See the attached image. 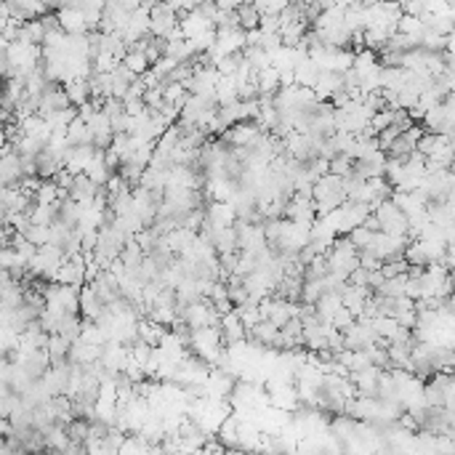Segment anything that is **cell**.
Listing matches in <instances>:
<instances>
[{
    "instance_id": "cell-1",
    "label": "cell",
    "mask_w": 455,
    "mask_h": 455,
    "mask_svg": "<svg viewBox=\"0 0 455 455\" xmlns=\"http://www.w3.org/2000/svg\"><path fill=\"white\" fill-rule=\"evenodd\" d=\"M46 304L56 314H77L80 311V285H64V283L48 285Z\"/></svg>"
},
{
    "instance_id": "cell-2",
    "label": "cell",
    "mask_w": 455,
    "mask_h": 455,
    "mask_svg": "<svg viewBox=\"0 0 455 455\" xmlns=\"http://www.w3.org/2000/svg\"><path fill=\"white\" fill-rule=\"evenodd\" d=\"M96 144H75L70 146L67 152H64V168L70 170V173H86L88 166H91V160L96 157Z\"/></svg>"
},
{
    "instance_id": "cell-3",
    "label": "cell",
    "mask_w": 455,
    "mask_h": 455,
    "mask_svg": "<svg viewBox=\"0 0 455 455\" xmlns=\"http://www.w3.org/2000/svg\"><path fill=\"white\" fill-rule=\"evenodd\" d=\"M205 216H208V221L213 224L216 229L237 226V218H239L235 203H229V200H211L208 208H205Z\"/></svg>"
},
{
    "instance_id": "cell-4",
    "label": "cell",
    "mask_w": 455,
    "mask_h": 455,
    "mask_svg": "<svg viewBox=\"0 0 455 455\" xmlns=\"http://www.w3.org/2000/svg\"><path fill=\"white\" fill-rule=\"evenodd\" d=\"M56 14H59V22H62V29H64V32H70V35H86V32H91L83 8L62 5V8H56Z\"/></svg>"
},
{
    "instance_id": "cell-5",
    "label": "cell",
    "mask_w": 455,
    "mask_h": 455,
    "mask_svg": "<svg viewBox=\"0 0 455 455\" xmlns=\"http://www.w3.org/2000/svg\"><path fill=\"white\" fill-rule=\"evenodd\" d=\"M216 43L224 53H242L248 48V32L242 27H224V29H218Z\"/></svg>"
},
{
    "instance_id": "cell-6",
    "label": "cell",
    "mask_w": 455,
    "mask_h": 455,
    "mask_svg": "<svg viewBox=\"0 0 455 455\" xmlns=\"http://www.w3.org/2000/svg\"><path fill=\"white\" fill-rule=\"evenodd\" d=\"M221 333H224V341L226 343H235V341H245L248 338V328H245V322H242V317H239V311H226L224 317H221Z\"/></svg>"
},
{
    "instance_id": "cell-7",
    "label": "cell",
    "mask_w": 455,
    "mask_h": 455,
    "mask_svg": "<svg viewBox=\"0 0 455 455\" xmlns=\"http://www.w3.org/2000/svg\"><path fill=\"white\" fill-rule=\"evenodd\" d=\"M104 301L99 298V293H96L94 285H86L80 287V314H83V320H96L101 311H104Z\"/></svg>"
},
{
    "instance_id": "cell-8",
    "label": "cell",
    "mask_w": 455,
    "mask_h": 455,
    "mask_svg": "<svg viewBox=\"0 0 455 455\" xmlns=\"http://www.w3.org/2000/svg\"><path fill=\"white\" fill-rule=\"evenodd\" d=\"M341 88H343V72L322 70L317 86H314V94H317L320 101H325V99H330V96H333L335 91H341Z\"/></svg>"
},
{
    "instance_id": "cell-9",
    "label": "cell",
    "mask_w": 455,
    "mask_h": 455,
    "mask_svg": "<svg viewBox=\"0 0 455 455\" xmlns=\"http://www.w3.org/2000/svg\"><path fill=\"white\" fill-rule=\"evenodd\" d=\"M343 307V296L341 293H335V290H325L322 296H320V301L314 304V309H317V317L322 320V322H330L333 320V314Z\"/></svg>"
},
{
    "instance_id": "cell-10",
    "label": "cell",
    "mask_w": 455,
    "mask_h": 455,
    "mask_svg": "<svg viewBox=\"0 0 455 455\" xmlns=\"http://www.w3.org/2000/svg\"><path fill=\"white\" fill-rule=\"evenodd\" d=\"M320 75H322V67H320L311 56L301 59V62L296 64V83L304 86V88H314L317 80H320Z\"/></svg>"
},
{
    "instance_id": "cell-11",
    "label": "cell",
    "mask_w": 455,
    "mask_h": 455,
    "mask_svg": "<svg viewBox=\"0 0 455 455\" xmlns=\"http://www.w3.org/2000/svg\"><path fill=\"white\" fill-rule=\"evenodd\" d=\"M213 245H216V250H218V256H221V253H235V250H239L237 226H224V229H216Z\"/></svg>"
},
{
    "instance_id": "cell-12",
    "label": "cell",
    "mask_w": 455,
    "mask_h": 455,
    "mask_svg": "<svg viewBox=\"0 0 455 455\" xmlns=\"http://www.w3.org/2000/svg\"><path fill=\"white\" fill-rule=\"evenodd\" d=\"M94 179L99 187H107V181L112 179V168L107 166V149H96V157L91 160V166L86 170Z\"/></svg>"
},
{
    "instance_id": "cell-13",
    "label": "cell",
    "mask_w": 455,
    "mask_h": 455,
    "mask_svg": "<svg viewBox=\"0 0 455 455\" xmlns=\"http://www.w3.org/2000/svg\"><path fill=\"white\" fill-rule=\"evenodd\" d=\"M429 29V24L424 16H413V14H402L400 22H397V32H405V35H413V38H424Z\"/></svg>"
},
{
    "instance_id": "cell-14",
    "label": "cell",
    "mask_w": 455,
    "mask_h": 455,
    "mask_svg": "<svg viewBox=\"0 0 455 455\" xmlns=\"http://www.w3.org/2000/svg\"><path fill=\"white\" fill-rule=\"evenodd\" d=\"M64 88H67V94H70L75 107H80V104H86L91 99V83H88V77L70 80V83H64Z\"/></svg>"
},
{
    "instance_id": "cell-15",
    "label": "cell",
    "mask_w": 455,
    "mask_h": 455,
    "mask_svg": "<svg viewBox=\"0 0 455 455\" xmlns=\"http://www.w3.org/2000/svg\"><path fill=\"white\" fill-rule=\"evenodd\" d=\"M70 349H72V338H67V335H62V333H51L48 352H51V359H53V362L70 359Z\"/></svg>"
},
{
    "instance_id": "cell-16",
    "label": "cell",
    "mask_w": 455,
    "mask_h": 455,
    "mask_svg": "<svg viewBox=\"0 0 455 455\" xmlns=\"http://www.w3.org/2000/svg\"><path fill=\"white\" fill-rule=\"evenodd\" d=\"M166 333H168L166 325H160V322H155V320H139V338L149 341L152 346H157Z\"/></svg>"
},
{
    "instance_id": "cell-17",
    "label": "cell",
    "mask_w": 455,
    "mask_h": 455,
    "mask_svg": "<svg viewBox=\"0 0 455 455\" xmlns=\"http://www.w3.org/2000/svg\"><path fill=\"white\" fill-rule=\"evenodd\" d=\"M237 14H239V27H242V29H256V27H261V11L256 8V3H239Z\"/></svg>"
},
{
    "instance_id": "cell-18",
    "label": "cell",
    "mask_w": 455,
    "mask_h": 455,
    "mask_svg": "<svg viewBox=\"0 0 455 455\" xmlns=\"http://www.w3.org/2000/svg\"><path fill=\"white\" fill-rule=\"evenodd\" d=\"M283 328H277L272 320H261L253 330H250V338H256V341H261L266 346H274V341H277V335H280Z\"/></svg>"
},
{
    "instance_id": "cell-19",
    "label": "cell",
    "mask_w": 455,
    "mask_h": 455,
    "mask_svg": "<svg viewBox=\"0 0 455 455\" xmlns=\"http://www.w3.org/2000/svg\"><path fill=\"white\" fill-rule=\"evenodd\" d=\"M70 144L75 146V144H94V131H91V125L86 122V120H72L70 122Z\"/></svg>"
},
{
    "instance_id": "cell-20",
    "label": "cell",
    "mask_w": 455,
    "mask_h": 455,
    "mask_svg": "<svg viewBox=\"0 0 455 455\" xmlns=\"http://www.w3.org/2000/svg\"><path fill=\"white\" fill-rule=\"evenodd\" d=\"M122 62L136 72V75H144V72L152 67V62H149L146 51H142V48H128V53H125V59H122Z\"/></svg>"
},
{
    "instance_id": "cell-21",
    "label": "cell",
    "mask_w": 455,
    "mask_h": 455,
    "mask_svg": "<svg viewBox=\"0 0 455 455\" xmlns=\"http://www.w3.org/2000/svg\"><path fill=\"white\" fill-rule=\"evenodd\" d=\"M80 338L88 341V343H96V346H104V343H107V335L96 325V320H83V333H80Z\"/></svg>"
},
{
    "instance_id": "cell-22",
    "label": "cell",
    "mask_w": 455,
    "mask_h": 455,
    "mask_svg": "<svg viewBox=\"0 0 455 455\" xmlns=\"http://www.w3.org/2000/svg\"><path fill=\"white\" fill-rule=\"evenodd\" d=\"M349 237L354 239V245H357L359 250H370V248H373V239H376V232L367 229V226L362 224V226H357V229L349 232Z\"/></svg>"
},
{
    "instance_id": "cell-23",
    "label": "cell",
    "mask_w": 455,
    "mask_h": 455,
    "mask_svg": "<svg viewBox=\"0 0 455 455\" xmlns=\"http://www.w3.org/2000/svg\"><path fill=\"white\" fill-rule=\"evenodd\" d=\"M24 235L40 248V245L51 242V224H29V229H27Z\"/></svg>"
},
{
    "instance_id": "cell-24",
    "label": "cell",
    "mask_w": 455,
    "mask_h": 455,
    "mask_svg": "<svg viewBox=\"0 0 455 455\" xmlns=\"http://www.w3.org/2000/svg\"><path fill=\"white\" fill-rule=\"evenodd\" d=\"M330 322H333L338 330H343V333H346V330H349L354 322H357V314L349 309V307H341V309L333 314V320H330Z\"/></svg>"
},
{
    "instance_id": "cell-25",
    "label": "cell",
    "mask_w": 455,
    "mask_h": 455,
    "mask_svg": "<svg viewBox=\"0 0 455 455\" xmlns=\"http://www.w3.org/2000/svg\"><path fill=\"white\" fill-rule=\"evenodd\" d=\"M242 59H245V53H226L216 67L221 70V75H237L239 64H242Z\"/></svg>"
},
{
    "instance_id": "cell-26",
    "label": "cell",
    "mask_w": 455,
    "mask_h": 455,
    "mask_svg": "<svg viewBox=\"0 0 455 455\" xmlns=\"http://www.w3.org/2000/svg\"><path fill=\"white\" fill-rule=\"evenodd\" d=\"M394 115H397V109H391V107H386L381 112H376L373 118H370V125L376 128V133H381L383 128H389L391 122H394Z\"/></svg>"
},
{
    "instance_id": "cell-27",
    "label": "cell",
    "mask_w": 455,
    "mask_h": 455,
    "mask_svg": "<svg viewBox=\"0 0 455 455\" xmlns=\"http://www.w3.org/2000/svg\"><path fill=\"white\" fill-rule=\"evenodd\" d=\"M203 224H205V211H203V208H194V211H190V213L181 218V226H184V229H192V232H200Z\"/></svg>"
},
{
    "instance_id": "cell-28",
    "label": "cell",
    "mask_w": 455,
    "mask_h": 455,
    "mask_svg": "<svg viewBox=\"0 0 455 455\" xmlns=\"http://www.w3.org/2000/svg\"><path fill=\"white\" fill-rule=\"evenodd\" d=\"M125 112L133 115V118H139V115L146 112V101L144 99H125Z\"/></svg>"
},
{
    "instance_id": "cell-29",
    "label": "cell",
    "mask_w": 455,
    "mask_h": 455,
    "mask_svg": "<svg viewBox=\"0 0 455 455\" xmlns=\"http://www.w3.org/2000/svg\"><path fill=\"white\" fill-rule=\"evenodd\" d=\"M216 5H218V8H237V3H235V0H213Z\"/></svg>"
},
{
    "instance_id": "cell-30",
    "label": "cell",
    "mask_w": 455,
    "mask_h": 455,
    "mask_svg": "<svg viewBox=\"0 0 455 455\" xmlns=\"http://www.w3.org/2000/svg\"><path fill=\"white\" fill-rule=\"evenodd\" d=\"M46 3L51 8H62V5H64V0H46Z\"/></svg>"
},
{
    "instance_id": "cell-31",
    "label": "cell",
    "mask_w": 455,
    "mask_h": 455,
    "mask_svg": "<svg viewBox=\"0 0 455 455\" xmlns=\"http://www.w3.org/2000/svg\"><path fill=\"white\" fill-rule=\"evenodd\" d=\"M447 309H453L455 311V290L450 293V298H447Z\"/></svg>"
}]
</instances>
